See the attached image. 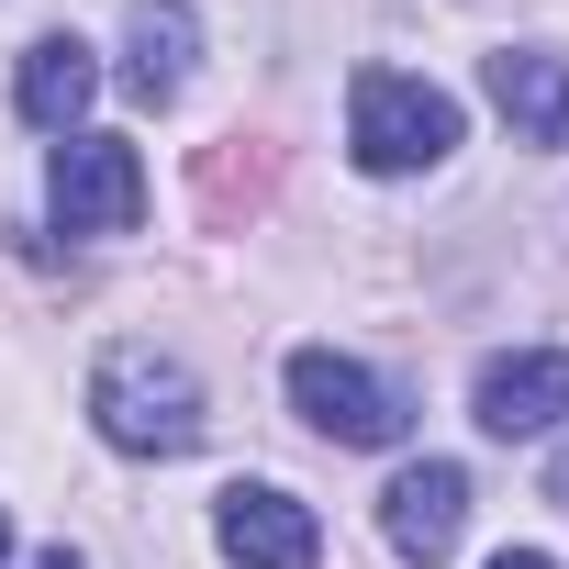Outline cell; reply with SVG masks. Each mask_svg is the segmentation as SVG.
<instances>
[{
  "label": "cell",
  "mask_w": 569,
  "mask_h": 569,
  "mask_svg": "<svg viewBox=\"0 0 569 569\" xmlns=\"http://www.w3.org/2000/svg\"><path fill=\"white\" fill-rule=\"evenodd\" d=\"M212 547L234 569H313L325 558V525H313V502H291L279 480H234L212 502Z\"/></svg>",
  "instance_id": "5"
},
{
  "label": "cell",
  "mask_w": 569,
  "mask_h": 569,
  "mask_svg": "<svg viewBox=\"0 0 569 569\" xmlns=\"http://www.w3.org/2000/svg\"><path fill=\"white\" fill-rule=\"evenodd\" d=\"M458 525H469V469H458V458H413V469L380 491V536H391V558H413V569H436V558L458 547Z\"/></svg>",
  "instance_id": "6"
},
{
  "label": "cell",
  "mask_w": 569,
  "mask_h": 569,
  "mask_svg": "<svg viewBox=\"0 0 569 569\" xmlns=\"http://www.w3.org/2000/svg\"><path fill=\"white\" fill-rule=\"evenodd\" d=\"M46 212H57V234H134V212H146V157H134L123 134H68L57 168H46Z\"/></svg>",
  "instance_id": "3"
},
{
  "label": "cell",
  "mask_w": 569,
  "mask_h": 569,
  "mask_svg": "<svg viewBox=\"0 0 569 569\" xmlns=\"http://www.w3.org/2000/svg\"><path fill=\"white\" fill-rule=\"evenodd\" d=\"M190 57H201V23H190V0H134L123 12V90L134 101H179L190 90Z\"/></svg>",
  "instance_id": "8"
},
{
  "label": "cell",
  "mask_w": 569,
  "mask_h": 569,
  "mask_svg": "<svg viewBox=\"0 0 569 569\" xmlns=\"http://www.w3.org/2000/svg\"><path fill=\"white\" fill-rule=\"evenodd\" d=\"M0 547H12V513H0Z\"/></svg>",
  "instance_id": "14"
},
{
  "label": "cell",
  "mask_w": 569,
  "mask_h": 569,
  "mask_svg": "<svg viewBox=\"0 0 569 569\" xmlns=\"http://www.w3.org/2000/svg\"><path fill=\"white\" fill-rule=\"evenodd\" d=\"M469 413H480L491 436H547V425H569V347H513V358H480Z\"/></svg>",
  "instance_id": "7"
},
{
  "label": "cell",
  "mask_w": 569,
  "mask_h": 569,
  "mask_svg": "<svg viewBox=\"0 0 569 569\" xmlns=\"http://www.w3.org/2000/svg\"><path fill=\"white\" fill-rule=\"evenodd\" d=\"M547 502H558V513H569V447H558V469H547Z\"/></svg>",
  "instance_id": "11"
},
{
  "label": "cell",
  "mask_w": 569,
  "mask_h": 569,
  "mask_svg": "<svg viewBox=\"0 0 569 569\" xmlns=\"http://www.w3.org/2000/svg\"><path fill=\"white\" fill-rule=\"evenodd\" d=\"M291 402H302V425L336 436V447H402V425H413V402H402L380 369L336 358V347H302V358H291Z\"/></svg>",
  "instance_id": "4"
},
{
  "label": "cell",
  "mask_w": 569,
  "mask_h": 569,
  "mask_svg": "<svg viewBox=\"0 0 569 569\" xmlns=\"http://www.w3.org/2000/svg\"><path fill=\"white\" fill-rule=\"evenodd\" d=\"M23 569H79V558H68V547H34V558H23Z\"/></svg>",
  "instance_id": "13"
},
{
  "label": "cell",
  "mask_w": 569,
  "mask_h": 569,
  "mask_svg": "<svg viewBox=\"0 0 569 569\" xmlns=\"http://www.w3.org/2000/svg\"><path fill=\"white\" fill-rule=\"evenodd\" d=\"M90 425H101V447H123V458H190L201 447V380L168 358V347H112L101 369H90Z\"/></svg>",
  "instance_id": "1"
},
{
  "label": "cell",
  "mask_w": 569,
  "mask_h": 569,
  "mask_svg": "<svg viewBox=\"0 0 569 569\" xmlns=\"http://www.w3.org/2000/svg\"><path fill=\"white\" fill-rule=\"evenodd\" d=\"M491 112H502L525 146H569V68L536 57V46H502V57H491Z\"/></svg>",
  "instance_id": "10"
},
{
  "label": "cell",
  "mask_w": 569,
  "mask_h": 569,
  "mask_svg": "<svg viewBox=\"0 0 569 569\" xmlns=\"http://www.w3.org/2000/svg\"><path fill=\"white\" fill-rule=\"evenodd\" d=\"M90 90H101V57H90L79 34H46V46H23V68H12V112L46 123V134H79Z\"/></svg>",
  "instance_id": "9"
},
{
  "label": "cell",
  "mask_w": 569,
  "mask_h": 569,
  "mask_svg": "<svg viewBox=\"0 0 569 569\" xmlns=\"http://www.w3.org/2000/svg\"><path fill=\"white\" fill-rule=\"evenodd\" d=\"M458 146V101L413 68H358L347 79V157L369 179H413V168H447Z\"/></svg>",
  "instance_id": "2"
},
{
  "label": "cell",
  "mask_w": 569,
  "mask_h": 569,
  "mask_svg": "<svg viewBox=\"0 0 569 569\" xmlns=\"http://www.w3.org/2000/svg\"><path fill=\"white\" fill-rule=\"evenodd\" d=\"M491 569H558V558H536V547H502V558H491Z\"/></svg>",
  "instance_id": "12"
}]
</instances>
